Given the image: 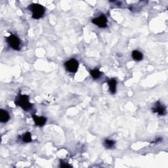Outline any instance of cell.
<instances>
[{
  "label": "cell",
  "mask_w": 168,
  "mask_h": 168,
  "mask_svg": "<svg viewBox=\"0 0 168 168\" xmlns=\"http://www.w3.org/2000/svg\"><path fill=\"white\" fill-rule=\"evenodd\" d=\"M15 104L21 107L25 111H29L32 108L33 105L29 101V97L26 95L19 94L15 100Z\"/></svg>",
  "instance_id": "cell-1"
},
{
  "label": "cell",
  "mask_w": 168,
  "mask_h": 168,
  "mask_svg": "<svg viewBox=\"0 0 168 168\" xmlns=\"http://www.w3.org/2000/svg\"><path fill=\"white\" fill-rule=\"evenodd\" d=\"M29 9L32 13V18L34 19H39L45 14V9L43 6L38 3H32L30 5Z\"/></svg>",
  "instance_id": "cell-2"
},
{
  "label": "cell",
  "mask_w": 168,
  "mask_h": 168,
  "mask_svg": "<svg viewBox=\"0 0 168 168\" xmlns=\"http://www.w3.org/2000/svg\"><path fill=\"white\" fill-rule=\"evenodd\" d=\"M6 40L8 45L13 49L16 51H19L21 49V41L17 35L11 34L9 36L6 38Z\"/></svg>",
  "instance_id": "cell-3"
},
{
  "label": "cell",
  "mask_w": 168,
  "mask_h": 168,
  "mask_svg": "<svg viewBox=\"0 0 168 168\" xmlns=\"http://www.w3.org/2000/svg\"><path fill=\"white\" fill-rule=\"evenodd\" d=\"M65 66L67 71L71 73L76 72L79 68V62L75 59H71L65 63Z\"/></svg>",
  "instance_id": "cell-4"
},
{
  "label": "cell",
  "mask_w": 168,
  "mask_h": 168,
  "mask_svg": "<svg viewBox=\"0 0 168 168\" xmlns=\"http://www.w3.org/2000/svg\"><path fill=\"white\" fill-rule=\"evenodd\" d=\"M92 22L99 28H106L107 26L108 20L105 15H101L97 18L92 20Z\"/></svg>",
  "instance_id": "cell-5"
},
{
  "label": "cell",
  "mask_w": 168,
  "mask_h": 168,
  "mask_svg": "<svg viewBox=\"0 0 168 168\" xmlns=\"http://www.w3.org/2000/svg\"><path fill=\"white\" fill-rule=\"evenodd\" d=\"M153 111L154 113H157L160 116H164L166 114V109L160 102H156L153 108Z\"/></svg>",
  "instance_id": "cell-6"
},
{
  "label": "cell",
  "mask_w": 168,
  "mask_h": 168,
  "mask_svg": "<svg viewBox=\"0 0 168 168\" xmlns=\"http://www.w3.org/2000/svg\"><path fill=\"white\" fill-rule=\"evenodd\" d=\"M32 118L35 126H38L39 127L43 126L45 124V123L47 122V119L45 117H43V116H38L36 115L33 114Z\"/></svg>",
  "instance_id": "cell-7"
},
{
  "label": "cell",
  "mask_w": 168,
  "mask_h": 168,
  "mask_svg": "<svg viewBox=\"0 0 168 168\" xmlns=\"http://www.w3.org/2000/svg\"><path fill=\"white\" fill-rule=\"evenodd\" d=\"M108 85L109 87V91L112 94H114L116 92V86H117V82L116 79L113 78L110 79V80L108 82Z\"/></svg>",
  "instance_id": "cell-8"
},
{
  "label": "cell",
  "mask_w": 168,
  "mask_h": 168,
  "mask_svg": "<svg viewBox=\"0 0 168 168\" xmlns=\"http://www.w3.org/2000/svg\"><path fill=\"white\" fill-rule=\"evenodd\" d=\"M10 116L8 112L5 110L2 109L0 110V121L2 123H7L9 120Z\"/></svg>",
  "instance_id": "cell-9"
},
{
  "label": "cell",
  "mask_w": 168,
  "mask_h": 168,
  "mask_svg": "<svg viewBox=\"0 0 168 168\" xmlns=\"http://www.w3.org/2000/svg\"><path fill=\"white\" fill-rule=\"evenodd\" d=\"M132 58H133L136 61H141L143 58V55L141 52L137 50H134L131 53Z\"/></svg>",
  "instance_id": "cell-10"
},
{
  "label": "cell",
  "mask_w": 168,
  "mask_h": 168,
  "mask_svg": "<svg viewBox=\"0 0 168 168\" xmlns=\"http://www.w3.org/2000/svg\"><path fill=\"white\" fill-rule=\"evenodd\" d=\"M90 74L92 76V78H93V79H97L101 77L102 76V72L101 71H100L98 69H93V70H91L90 71Z\"/></svg>",
  "instance_id": "cell-11"
},
{
  "label": "cell",
  "mask_w": 168,
  "mask_h": 168,
  "mask_svg": "<svg viewBox=\"0 0 168 168\" xmlns=\"http://www.w3.org/2000/svg\"><path fill=\"white\" fill-rule=\"evenodd\" d=\"M22 140L23 142L25 143H30L32 141V135L30 132H26L25 134L22 136Z\"/></svg>",
  "instance_id": "cell-12"
},
{
  "label": "cell",
  "mask_w": 168,
  "mask_h": 168,
  "mask_svg": "<svg viewBox=\"0 0 168 168\" xmlns=\"http://www.w3.org/2000/svg\"><path fill=\"white\" fill-rule=\"evenodd\" d=\"M115 142L113 140L106 139L104 141V146H105L106 149H112L115 145Z\"/></svg>",
  "instance_id": "cell-13"
},
{
  "label": "cell",
  "mask_w": 168,
  "mask_h": 168,
  "mask_svg": "<svg viewBox=\"0 0 168 168\" xmlns=\"http://www.w3.org/2000/svg\"><path fill=\"white\" fill-rule=\"evenodd\" d=\"M60 167H71L72 166H70L69 163H66L62 160H61V165H60Z\"/></svg>",
  "instance_id": "cell-14"
}]
</instances>
